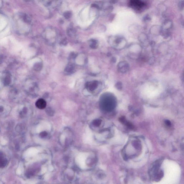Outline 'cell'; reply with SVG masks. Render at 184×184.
Segmentation results:
<instances>
[{
  "label": "cell",
  "mask_w": 184,
  "mask_h": 184,
  "mask_svg": "<svg viewBox=\"0 0 184 184\" xmlns=\"http://www.w3.org/2000/svg\"><path fill=\"white\" fill-rule=\"evenodd\" d=\"M5 108L3 105H0V113H2L4 111Z\"/></svg>",
  "instance_id": "4fadbf2b"
},
{
  "label": "cell",
  "mask_w": 184,
  "mask_h": 184,
  "mask_svg": "<svg viewBox=\"0 0 184 184\" xmlns=\"http://www.w3.org/2000/svg\"><path fill=\"white\" fill-rule=\"evenodd\" d=\"M47 133L45 132H42L41 133L40 136L41 137H44L45 136H46L47 135Z\"/></svg>",
  "instance_id": "2e32d148"
},
{
  "label": "cell",
  "mask_w": 184,
  "mask_h": 184,
  "mask_svg": "<svg viewBox=\"0 0 184 184\" xmlns=\"http://www.w3.org/2000/svg\"><path fill=\"white\" fill-rule=\"evenodd\" d=\"M71 13L70 12H67L64 14V16L66 18H68L70 17Z\"/></svg>",
  "instance_id": "7c38bea8"
},
{
  "label": "cell",
  "mask_w": 184,
  "mask_h": 184,
  "mask_svg": "<svg viewBox=\"0 0 184 184\" xmlns=\"http://www.w3.org/2000/svg\"><path fill=\"white\" fill-rule=\"evenodd\" d=\"M151 29V32L152 34L158 35L161 33V28H160L158 26H154Z\"/></svg>",
  "instance_id": "9c48e42d"
},
{
  "label": "cell",
  "mask_w": 184,
  "mask_h": 184,
  "mask_svg": "<svg viewBox=\"0 0 184 184\" xmlns=\"http://www.w3.org/2000/svg\"><path fill=\"white\" fill-rule=\"evenodd\" d=\"M166 122H167L166 123H167V125H170V123L169 121H166Z\"/></svg>",
  "instance_id": "ac0fdd59"
},
{
  "label": "cell",
  "mask_w": 184,
  "mask_h": 184,
  "mask_svg": "<svg viewBox=\"0 0 184 184\" xmlns=\"http://www.w3.org/2000/svg\"><path fill=\"white\" fill-rule=\"evenodd\" d=\"M129 68V64L126 62H120L118 65V70L121 73H124L127 72Z\"/></svg>",
  "instance_id": "3957f363"
},
{
  "label": "cell",
  "mask_w": 184,
  "mask_h": 184,
  "mask_svg": "<svg viewBox=\"0 0 184 184\" xmlns=\"http://www.w3.org/2000/svg\"><path fill=\"white\" fill-rule=\"evenodd\" d=\"M114 47L117 49L120 50L124 48L126 45L127 41L126 39L123 37L116 36L113 38Z\"/></svg>",
  "instance_id": "7a4b0ae2"
},
{
  "label": "cell",
  "mask_w": 184,
  "mask_h": 184,
  "mask_svg": "<svg viewBox=\"0 0 184 184\" xmlns=\"http://www.w3.org/2000/svg\"><path fill=\"white\" fill-rule=\"evenodd\" d=\"M132 6L137 8H141L144 6V3L139 0H132L131 2Z\"/></svg>",
  "instance_id": "ba28073f"
},
{
  "label": "cell",
  "mask_w": 184,
  "mask_h": 184,
  "mask_svg": "<svg viewBox=\"0 0 184 184\" xmlns=\"http://www.w3.org/2000/svg\"><path fill=\"white\" fill-rule=\"evenodd\" d=\"M15 27L16 31L18 34L24 35L28 32L27 24L30 23L29 18L26 15H18L15 18Z\"/></svg>",
  "instance_id": "6da1fadb"
},
{
  "label": "cell",
  "mask_w": 184,
  "mask_h": 184,
  "mask_svg": "<svg viewBox=\"0 0 184 184\" xmlns=\"http://www.w3.org/2000/svg\"><path fill=\"white\" fill-rule=\"evenodd\" d=\"M3 82L6 86H8L11 84L12 82V75L10 73L7 72L3 76Z\"/></svg>",
  "instance_id": "277c9868"
},
{
  "label": "cell",
  "mask_w": 184,
  "mask_h": 184,
  "mask_svg": "<svg viewBox=\"0 0 184 184\" xmlns=\"http://www.w3.org/2000/svg\"><path fill=\"white\" fill-rule=\"evenodd\" d=\"M116 87L118 90H121L122 88V83L120 82H118L116 84Z\"/></svg>",
  "instance_id": "8fae6325"
},
{
  "label": "cell",
  "mask_w": 184,
  "mask_h": 184,
  "mask_svg": "<svg viewBox=\"0 0 184 184\" xmlns=\"http://www.w3.org/2000/svg\"><path fill=\"white\" fill-rule=\"evenodd\" d=\"M150 17L149 16H146V17H145V18H144V20L146 21H148L149 20H150Z\"/></svg>",
  "instance_id": "e0dca14e"
},
{
  "label": "cell",
  "mask_w": 184,
  "mask_h": 184,
  "mask_svg": "<svg viewBox=\"0 0 184 184\" xmlns=\"http://www.w3.org/2000/svg\"><path fill=\"white\" fill-rule=\"evenodd\" d=\"M101 122L99 120H96L94 121V124L96 126H98L100 124Z\"/></svg>",
  "instance_id": "5bb4252c"
},
{
  "label": "cell",
  "mask_w": 184,
  "mask_h": 184,
  "mask_svg": "<svg viewBox=\"0 0 184 184\" xmlns=\"http://www.w3.org/2000/svg\"><path fill=\"white\" fill-rule=\"evenodd\" d=\"M7 163V160L3 153H0V168L4 167Z\"/></svg>",
  "instance_id": "52a82bcc"
},
{
  "label": "cell",
  "mask_w": 184,
  "mask_h": 184,
  "mask_svg": "<svg viewBox=\"0 0 184 184\" xmlns=\"http://www.w3.org/2000/svg\"><path fill=\"white\" fill-rule=\"evenodd\" d=\"M139 39L140 41L142 42H144L147 40V36L145 34H141L139 37Z\"/></svg>",
  "instance_id": "30bf717a"
},
{
  "label": "cell",
  "mask_w": 184,
  "mask_h": 184,
  "mask_svg": "<svg viewBox=\"0 0 184 184\" xmlns=\"http://www.w3.org/2000/svg\"><path fill=\"white\" fill-rule=\"evenodd\" d=\"M47 104L43 99H39L36 103V106L39 109H44L46 107Z\"/></svg>",
  "instance_id": "5b68a950"
},
{
  "label": "cell",
  "mask_w": 184,
  "mask_h": 184,
  "mask_svg": "<svg viewBox=\"0 0 184 184\" xmlns=\"http://www.w3.org/2000/svg\"><path fill=\"white\" fill-rule=\"evenodd\" d=\"M130 47V51H131L132 53H140L141 51V48L140 47V45L138 44H133V45H131Z\"/></svg>",
  "instance_id": "8992f818"
},
{
  "label": "cell",
  "mask_w": 184,
  "mask_h": 184,
  "mask_svg": "<svg viewBox=\"0 0 184 184\" xmlns=\"http://www.w3.org/2000/svg\"><path fill=\"white\" fill-rule=\"evenodd\" d=\"M179 8L181 9L183 8V7H184V2H183V1H181L179 3Z\"/></svg>",
  "instance_id": "9a60e30c"
}]
</instances>
